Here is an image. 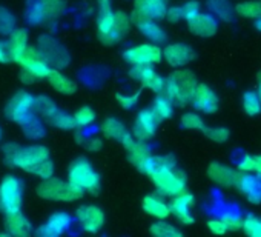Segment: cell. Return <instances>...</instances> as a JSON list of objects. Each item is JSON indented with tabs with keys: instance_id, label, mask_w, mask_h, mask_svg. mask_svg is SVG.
Returning a JSON list of instances; mask_svg holds the SVG:
<instances>
[{
	"instance_id": "f5cc1de1",
	"label": "cell",
	"mask_w": 261,
	"mask_h": 237,
	"mask_svg": "<svg viewBox=\"0 0 261 237\" xmlns=\"http://www.w3.org/2000/svg\"><path fill=\"white\" fill-rule=\"evenodd\" d=\"M165 19H168V22H171V23H177V22L183 20V11H181V7H169Z\"/></svg>"
},
{
	"instance_id": "4316f807",
	"label": "cell",
	"mask_w": 261,
	"mask_h": 237,
	"mask_svg": "<svg viewBox=\"0 0 261 237\" xmlns=\"http://www.w3.org/2000/svg\"><path fill=\"white\" fill-rule=\"evenodd\" d=\"M45 121L37 115L36 112L30 114L23 122H20V130L23 133V136L30 140H40L42 137H45L46 134V128H45Z\"/></svg>"
},
{
	"instance_id": "e575fe53",
	"label": "cell",
	"mask_w": 261,
	"mask_h": 237,
	"mask_svg": "<svg viewBox=\"0 0 261 237\" xmlns=\"http://www.w3.org/2000/svg\"><path fill=\"white\" fill-rule=\"evenodd\" d=\"M48 125H51V127H54L57 130H62V131H72V130L77 128L74 114L62 111L60 108L57 109V112L48 121Z\"/></svg>"
},
{
	"instance_id": "7c38bea8",
	"label": "cell",
	"mask_w": 261,
	"mask_h": 237,
	"mask_svg": "<svg viewBox=\"0 0 261 237\" xmlns=\"http://www.w3.org/2000/svg\"><path fill=\"white\" fill-rule=\"evenodd\" d=\"M168 0H134V10L130 14L133 23L137 25L142 20H162L168 13Z\"/></svg>"
},
{
	"instance_id": "d590c367",
	"label": "cell",
	"mask_w": 261,
	"mask_h": 237,
	"mask_svg": "<svg viewBox=\"0 0 261 237\" xmlns=\"http://www.w3.org/2000/svg\"><path fill=\"white\" fill-rule=\"evenodd\" d=\"M149 232L155 237H181V231L165 219H157V222L151 225Z\"/></svg>"
},
{
	"instance_id": "ab89813d",
	"label": "cell",
	"mask_w": 261,
	"mask_h": 237,
	"mask_svg": "<svg viewBox=\"0 0 261 237\" xmlns=\"http://www.w3.org/2000/svg\"><path fill=\"white\" fill-rule=\"evenodd\" d=\"M180 125H181V128H185V130H191V131L200 130V131H203V128H204V121H203V117H201L198 112L189 111V112L181 114V117H180Z\"/></svg>"
},
{
	"instance_id": "2e32d148",
	"label": "cell",
	"mask_w": 261,
	"mask_h": 237,
	"mask_svg": "<svg viewBox=\"0 0 261 237\" xmlns=\"http://www.w3.org/2000/svg\"><path fill=\"white\" fill-rule=\"evenodd\" d=\"M75 219H77L79 226L89 234L98 232L105 225V212L97 205L79 206L75 211Z\"/></svg>"
},
{
	"instance_id": "6f0895ef",
	"label": "cell",
	"mask_w": 261,
	"mask_h": 237,
	"mask_svg": "<svg viewBox=\"0 0 261 237\" xmlns=\"http://www.w3.org/2000/svg\"><path fill=\"white\" fill-rule=\"evenodd\" d=\"M255 28H256V30H258V31L261 33V17L255 20Z\"/></svg>"
},
{
	"instance_id": "9c48e42d",
	"label": "cell",
	"mask_w": 261,
	"mask_h": 237,
	"mask_svg": "<svg viewBox=\"0 0 261 237\" xmlns=\"http://www.w3.org/2000/svg\"><path fill=\"white\" fill-rule=\"evenodd\" d=\"M34 100H36V97L31 92H28L25 89L17 91L16 94L11 96V99L5 105V109H4L5 117L8 121L19 125L30 114L34 112Z\"/></svg>"
},
{
	"instance_id": "7402d4cb",
	"label": "cell",
	"mask_w": 261,
	"mask_h": 237,
	"mask_svg": "<svg viewBox=\"0 0 261 237\" xmlns=\"http://www.w3.org/2000/svg\"><path fill=\"white\" fill-rule=\"evenodd\" d=\"M237 188L240 193L247 197V200L253 205L261 203V174L256 173H241L238 177Z\"/></svg>"
},
{
	"instance_id": "d6986e66",
	"label": "cell",
	"mask_w": 261,
	"mask_h": 237,
	"mask_svg": "<svg viewBox=\"0 0 261 237\" xmlns=\"http://www.w3.org/2000/svg\"><path fill=\"white\" fill-rule=\"evenodd\" d=\"M194 194L189 191H181L180 194L171 197V211L172 216L183 225H192L195 222L192 216V206H194Z\"/></svg>"
},
{
	"instance_id": "f907efd6",
	"label": "cell",
	"mask_w": 261,
	"mask_h": 237,
	"mask_svg": "<svg viewBox=\"0 0 261 237\" xmlns=\"http://www.w3.org/2000/svg\"><path fill=\"white\" fill-rule=\"evenodd\" d=\"M54 171H56V168H54V163H53V160L49 159V160H46L42 167H40V170L37 171V177L39 179H42V180H45V179H49V177H53L54 176Z\"/></svg>"
},
{
	"instance_id": "603a6c76",
	"label": "cell",
	"mask_w": 261,
	"mask_h": 237,
	"mask_svg": "<svg viewBox=\"0 0 261 237\" xmlns=\"http://www.w3.org/2000/svg\"><path fill=\"white\" fill-rule=\"evenodd\" d=\"M207 176L214 183H217L218 186H223V188H237L238 177H240V174L235 170H232L227 165L218 163V162H214L209 165Z\"/></svg>"
},
{
	"instance_id": "277c9868",
	"label": "cell",
	"mask_w": 261,
	"mask_h": 237,
	"mask_svg": "<svg viewBox=\"0 0 261 237\" xmlns=\"http://www.w3.org/2000/svg\"><path fill=\"white\" fill-rule=\"evenodd\" d=\"M36 193L40 199L43 200H51V202H75L83 197V191L72 185L69 180H62L57 177H49L42 180Z\"/></svg>"
},
{
	"instance_id": "836d02e7",
	"label": "cell",
	"mask_w": 261,
	"mask_h": 237,
	"mask_svg": "<svg viewBox=\"0 0 261 237\" xmlns=\"http://www.w3.org/2000/svg\"><path fill=\"white\" fill-rule=\"evenodd\" d=\"M209 10L223 22H230L235 17V8L230 5L229 0H209Z\"/></svg>"
},
{
	"instance_id": "9f6ffc18",
	"label": "cell",
	"mask_w": 261,
	"mask_h": 237,
	"mask_svg": "<svg viewBox=\"0 0 261 237\" xmlns=\"http://www.w3.org/2000/svg\"><path fill=\"white\" fill-rule=\"evenodd\" d=\"M258 96H259V99H261V73L258 74Z\"/></svg>"
},
{
	"instance_id": "f35d334b",
	"label": "cell",
	"mask_w": 261,
	"mask_h": 237,
	"mask_svg": "<svg viewBox=\"0 0 261 237\" xmlns=\"http://www.w3.org/2000/svg\"><path fill=\"white\" fill-rule=\"evenodd\" d=\"M17 28V19L13 11L0 7V36H10Z\"/></svg>"
},
{
	"instance_id": "8992f818",
	"label": "cell",
	"mask_w": 261,
	"mask_h": 237,
	"mask_svg": "<svg viewBox=\"0 0 261 237\" xmlns=\"http://www.w3.org/2000/svg\"><path fill=\"white\" fill-rule=\"evenodd\" d=\"M49 159H51V154L46 147L33 144V145L20 147L17 150L13 167L19 168L25 173H30V174H37L40 167Z\"/></svg>"
},
{
	"instance_id": "f1b7e54d",
	"label": "cell",
	"mask_w": 261,
	"mask_h": 237,
	"mask_svg": "<svg viewBox=\"0 0 261 237\" xmlns=\"http://www.w3.org/2000/svg\"><path fill=\"white\" fill-rule=\"evenodd\" d=\"M137 28L152 43L163 45L168 40V33L165 31V28H162V25H159V20H142L140 23H137Z\"/></svg>"
},
{
	"instance_id": "5b68a950",
	"label": "cell",
	"mask_w": 261,
	"mask_h": 237,
	"mask_svg": "<svg viewBox=\"0 0 261 237\" xmlns=\"http://www.w3.org/2000/svg\"><path fill=\"white\" fill-rule=\"evenodd\" d=\"M68 180L83 193L97 194L100 191V174L86 157H79L69 165Z\"/></svg>"
},
{
	"instance_id": "680465c9",
	"label": "cell",
	"mask_w": 261,
	"mask_h": 237,
	"mask_svg": "<svg viewBox=\"0 0 261 237\" xmlns=\"http://www.w3.org/2000/svg\"><path fill=\"white\" fill-rule=\"evenodd\" d=\"M0 235H8L7 232H0Z\"/></svg>"
},
{
	"instance_id": "484cf974",
	"label": "cell",
	"mask_w": 261,
	"mask_h": 237,
	"mask_svg": "<svg viewBox=\"0 0 261 237\" xmlns=\"http://www.w3.org/2000/svg\"><path fill=\"white\" fill-rule=\"evenodd\" d=\"M142 208L146 214H149L154 219H168L172 214L171 202L165 200V196H162L160 193L148 194L142 202Z\"/></svg>"
},
{
	"instance_id": "7dc6e473",
	"label": "cell",
	"mask_w": 261,
	"mask_h": 237,
	"mask_svg": "<svg viewBox=\"0 0 261 237\" xmlns=\"http://www.w3.org/2000/svg\"><path fill=\"white\" fill-rule=\"evenodd\" d=\"M139 97H140V92H136V94H117L115 96L118 105L123 109H133L139 103Z\"/></svg>"
},
{
	"instance_id": "52a82bcc",
	"label": "cell",
	"mask_w": 261,
	"mask_h": 237,
	"mask_svg": "<svg viewBox=\"0 0 261 237\" xmlns=\"http://www.w3.org/2000/svg\"><path fill=\"white\" fill-rule=\"evenodd\" d=\"M23 202V182L14 176L8 174L0 180V212L8 214L19 211Z\"/></svg>"
},
{
	"instance_id": "b9f144b4",
	"label": "cell",
	"mask_w": 261,
	"mask_h": 237,
	"mask_svg": "<svg viewBox=\"0 0 261 237\" xmlns=\"http://www.w3.org/2000/svg\"><path fill=\"white\" fill-rule=\"evenodd\" d=\"M220 219L224 222L227 231H238V229L243 228L244 216H241L237 209H224V211H221Z\"/></svg>"
},
{
	"instance_id": "60d3db41",
	"label": "cell",
	"mask_w": 261,
	"mask_h": 237,
	"mask_svg": "<svg viewBox=\"0 0 261 237\" xmlns=\"http://www.w3.org/2000/svg\"><path fill=\"white\" fill-rule=\"evenodd\" d=\"M74 118L77 128H89L95 122V111L91 106H82L74 112Z\"/></svg>"
},
{
	"instance_id": "91938a15",
	"label": "cell",
	"mask_w": 261,
	"mask_h": 237,
	"mask_svg": "<svg viewBox=\"0 0 261 237\" xmlns=\"http://www.w3.org/2000/svg\"><path fill=\"white\" fill-rule=\"evenodd\" d=\"M0 139H2V130H0Z\"/></svg>"
},
{
	"instance_id": "6da1fadb",
	"label": "cell",
	"mask_w": 261,
	"mask_h": 237,
	"mask_svg": "<svg viewBox=\"0 0 261 237\" xmlns=\"http://www.w3.org/2000/svg\"><path fill=\"white\" fill-rule=\"evenodd\" d=\"M157 193L165 197H174L186 189V174L177 168L175 159L171 154L162 156V162L157 170L151 174Z\"/></svg>"
},
{
	"instance_id": "30bf717a",
	"label": "cell",
	"mask_w": 261,
	"mask_h": 237,
	"mask_svg": "<svg viewBox=\"0 0 261 237\" xmlns=\"http://www.w3.org/2000/svg\"><path fill=\"white\" fill-rule=\"evenodd\" d=\"M123 59L126 63L133 65H157L163 59V50L160 45L146 42L124 50Z\"/></svg>"
},
{
	"instance_id": "8d00e7d4",
	"label": "cell",
	"mask_w": 261,
	"mask_h": 237,
	"mask_svg": "<svg viewBox=\"0 0 261 237\" xmlns=\"http://www.w3.org/2000/svg\"><path fill=\"white\" fill-rule=\"evenodd\" d=\"M235 13L240 17L256 20L261 17V4L256 2V0H244V2H240L235 7Z\"/></svg>"
},
{
	"instance_id": "7a4b0ae2",
	"label": "cell",
	"mask_w": 261,
	"mask_h": 237,
	"mask_svg": "<svg viewBox=\"0 0 261 237\" xmlns=\"http://www.w3.org/2000/svg\"><path fill=\"white\" fill-rule=\"evenodd\" d=\"M133 19L123 11H109L97 17V36L103 45H117L129 33Z\"/></svg>"
},
{
	"instance_id": "ee69618b",
	"label": "cell",
	"mask_w": 261,
	"mask_h": 237,
	"mask_svg": "<svg viewBox=\"0 0 261 237\" xmlns=\"http://www.w3.org/2000/svg\"><path fill=\"white\" fill-rule=\"evenodd\" d=\"M203 134L206 136V139H209L211 142H215V144H224V142H227V139L230 136L229 130L224 127H204Z\"/></svg>"
},
{
	"instance_id": "cb8c5ba5",
	"label": "cell",
	"mask_w": 261,
	"mask_h": 237,
	"mask_svg": "<svg viewBox=\"0 0 261 237\" xmlns=\"http://www.w3.org/2000/svg\"><path fill=\"white\" fill-rule=\"evenodd\" d=\"M189 31L197 37H212L218 31V19L212 13H200L194 20L189 23Z\"/></svg>"
},
{
	"instance_id": "9a60e30c",
	"label": "cell",
	"mask_w": 261,
	"mask_h": 237,
	"mask_svg": "<svg viewBox=\"0 0 261 237\" xmlns=\"http://www.w3.org/2000/svg\"><path fill=\"white\" fill-rule=\"evenodd\" d=\"M162 122L159 121V117L154 114V111L151 108H146V109H142L136 121H134V127H133V136L136 137V140H142V142H148L151 140L155 133H157V128Z\"/></svg>"
},
{
	"instance_id": "c3c4849f",
	"label": "cell",
	"mask_w": 261,
	"mask_h": 237,
	"mask_svg": "<svg viewBox=\"0 0 261 237\" xmlns=\"http://www.w3.org/2000/svg\"><path fill=\"white\" fill-rule=\"evenodd\" d=\"M237 167H238V170H240L241 173H255V170H256L255 156H247V154L243 156V157L238 160Z\"/></svg>"
},
{
	"instance_id": "3957f363",
	"label": "cell",
	"mask_w": 261,
	"mask_h": 237,
	"mask_svg": "<svg viewBox=\"0 0 261 237\" xmlns=\"http://www.w3.org/2000/svg\"><path fill=\"white\" fill-rule=\"evenodd\" d=\"M198 86V80L191 69L177 68L165 83L163 94L172 100L177 106H185L192 102L195 89Z\"/></svg>"
},
{
	"instance_id": "f546056e",
	"label": "cell",
	"mask_w": 261,
	"mask_h": 237,
	"mask_svg": "<svg viewBox=\"0 0 261 237\" xmlns=\"http://www.w3.org/2000/svg\"><path fill=\"white\" fill-rule=\"evenodd\" d=\"M126 151H127V160L137 170L152 156L151 147L148 145V142H142V140H136Z\"/></svg>"
},
{
	"instance_id": "8fae6325",
	"label": "cell",
	"mask_w": 261,
	"mask_h": 237,
	"mask_svg": "<svg viewBox=\"0 0 261 237\" xmlns=\"http://www.w3.org/2000/svg\"><path fill=\"white\" fill-rule=\"evenodd\" d=\"M14 63H17L20 66V69H25L30 74H33L37 80L46 79L51 71V65L45 60V57L42 56V53L39 51L37 46H28L16 59Z\"/></svg>"
},
{
	"instance_id": "4dcf8cb0",
	"label": "cell",
	"mask_w": 261,
	"mask_h": 237,
	"mask_svg": "<svg viewBox=\"0 0 261 237\" xmlns=\"http://www.w3.org/2000/svg\"><path fill=\"white\" fill-rule=\"evenodd\" d=\"M8 45L11 48V53H13V62H16V59L30 46L28 45V31L25 28H16L10 36H8Z\"/></svg>"
},
{
	"instance_id": "83f0119b",
	"label": "cell",
	"mask_w": 261,
	"mask_h": 237,
	"mask_svg": "<svg viewBox=\"0 0 261 237\" xmlns=\"http://www.w3.org/2000/svg\"><path fill=\"white\" fill-rule=\"evenodd\" d=\"M46 80H48V83H49L57 92H60V94H63V96H71V94H74V92L77 91V83H75L72 79H69L68 76H65V74H63L60 69H57V68H51V71H49Z\"/></svg>"
},
{
	"instance_id": "44dd1931",
	"label": "cell",
	"mask_w": 261,
	"mask_h": 237,
	"mask_svg": "<svg viewBox=\"0 0 261 237\" xmlns=\"http://www.w3.org/2000/svg\"><path fill=\"white\" fill-rule=\"evenodd\" d=\"M194 59V50L181 42L168 43L163 48V60L172 68H183Z\"/></svg>"
},
{
	"instance_id": "db71d44e",
	"label": "cell",
	"mask_w": 261,
	"mask_h": 237,
	"mask_svg": "<svg viewBox=\"0 0 261 237\" xmlns=\"http://www.w3.org/2000/svg\"><path fill=\"white\" fill-rule=\"evenodd\" d=\"M112 11V0H97V13L105 14Z\"/></svg>"
},
{
	"instance_id": "11a10c76",
	"label": "cell",
	"mask_w": 261,
	"mask_h": 237,
	"mask_svg": "<svg viewBox=\"0 0 261 237\" xmlns=\"http://www.w3.org/2000/svg\"><path fill=\"white\" fill-rule=\"evenodd\" d=\"M255 160H256V170H255V173L256 174H261V156H255Z\"/></svg>"
},
{
	"instance_id": "d6a6232c",
	"label": "cell",
	"mask_w": 261,
	"mask_h": 237,
	"mask_svg": "<svg viewBox=\"0 0 261 237\" xmlns=\"http://www.w3.org/2000/svg\"><path fill=\"white\" fill-rule=\"evenodd\" d=\"M59 106L56 105V102L48 97V96H36V100H34V112L37 115H40L43 121L48 124L49 118L57 112Z\"/></svg>"
},
{
	"instance_id": "bcb514c9",
	"label": "cell",
	"mask_w": 261,
	"mask_h": 237,
	"mask_svg": "<svg viewBox=\"0 0 261 237\" xmlns=\"http://www.w3.org/2000/svg\"><path fill=\"white\" fill-rule=\"evenodd\" d=\"M19 148H20V145L16 144V142H7V144H4V147H2V157H4V162L8 167H13L16 153H17Z\"/></svg>"
},
{
	"instance_id": "4fadbf2b",
	"label": "cell",
	"mask_w": 261,
	"mask_h": 237,
	"mask_svg": "<svg viewBox=\"0 0 261 237\" xmlns=\"http://www.w3.org/2000/svg\"><path fill=\"white\" fill-rule=\"evenodd\" d=\"M37 48H39V51L42 53V56L45 57V60L51 66L60 69V68H65V66L69 65V60L71 59H69L68 51L54 37H51V36H42L39 39Z\"/></svg>"
},
{
	"instance_id": "74e56055",
	"label": "cell",
	"mask_w": 261,
	"mask_h": 237,
	"mask_svg": "<svg viewBox=\"0 0 261 237\" xmlns=\"http://www.w3.org/2000/svg\"><path fill=\"white\" fill-rule=\"evenodd\" d=\"M241 105H243L244 112L250 117L258 115L261 112V99H259L258 92H255V91L244 92L243 99H241Z\"/></svg>"
},
{
	"instance_id": "ffe728a7",
	"label": "cell",
	"mask_w": 261,
	"mask_h": 237,
	"mask_svg": "<svg viewBox=\"0 0 261 237\" xmlns=\"http://www.w3.org/2000/svg\"><path fill=\"white\" fill-rule=\"evenodd\" d=\"M192 106L198 111V112H203V114H214L218 111V105H220V100H218V96L215 94V91L206 85V83H198L197 89H195V94L192 97Z\"/></svg>"
},
{
	"instance_id": "7bdbcfd3",
	"label": "cell",
	"mask_w": 261,
	"mask_h": 237,
	"mask_svg": "<svg viewBox=\"0 0 261 237\" xmlns=\"http://www.w3.org/2000/svg\"><path fill=\"white\" fill-rule=\"evenodd\" d=\"M247 235L250 237H261V217L249 212L243 219V228H241Z\"/></svg>"
},
{
	"instance_id": "d4e9b609",
	"label": "cell",
	"mask_w": 261,
	"mask_h": 237,
	"mask_svg": "<svg viewBox=\"0 0 261 237\" xmlns=\"http://www.w3.org/2000/svg\"><path fill=\"white\" fill-rule=\"evenodd\" d=\"M4 226H5V232L8 235L27 237L33 232V223L20 209L5 214V225Z\"/></svg>"
},
{
	"instance_id": "ba28073f",
	"label": "cell",
	"mask_w": 261,
	"mask_h": 237,
	"mask_svg": "<svg viewBox=\"0 0 261 237\" xmlns=\"http://www.w3.org/2000/svg\"><path fill=\"white\" fill-rule=\"evenodd\" d=\"M66 10L65 0H34L30 5L27 19L31 25H42L56 22Z\"/></svg>"
},
{
	"instance_id": "1f68e13d",
	"label": "cell",
	"mask_w": 261,
	"mask_h": 237,
	"mask_svg": "<svg viewBox=\"0 0 261 237\" xmlns=\"http://www.w3.org/2000/svg\"><path fill=\"white\" fill-rule=\"evenodd\" d=\"M174 106H175V105L172 103V100H171L169 97H166V96L162 92V94H159V96L155 97V100H154L151 109H152L154 114L159 117V121H160V122H165V121H168V118H171V117L174 115Z\"/></svg>"
},
{
	"instance_id": "816d5d0a",
	"label": "cell",
	"mask_w": 261,
	"mask_h": 237,
	"mask_svg": "<svg viewBox=\"0 0 261 237\" xmlns=\"http://www.w3.org/2000/svg\"><path fill=\"white\" fill-rule=\"evenodd\" d=\"M13 62V53L8 45V40H0V63Z\"/></svg>"
},
{
	"instance_id": "94428289",
	"label": "cell",
	"mask_w": 261,
	"mask_h": 237,
	"mask_svg": "<svg viewBox=\"0 0 261 237\" xmlns=\"http://www.w3.org/2000/svg\"><path fill=\"white\" fill-rule=\"evenodd\" d=\"M259 4H261V2H259Z\"/></svg>"
},
{
	"instance_id": "f6af8a7d",
	"label": "cell",
	"mask_w": 261,
	"mask_h": 237,
	"mask_svg": "<svg viewBox=\"0 0 261 237\" xmlns=\"http://www.w3.org/2000/svg\"><path fill=\"white\" fill-rule=\"evenodd\" d=\"M181 11H183V20H186L189 23L201 13V8L197 0H189V2L181 5Z\"/></svg>"
},
{
	"instance_id": "681fc988",
	"label": "cell",
	"mask_w": 261,
	"mask_h": 237,
	"mask_svg": "<svg viewBox=\"0 0 261 237\" xmlns=\"http://www.w3.org/2000/svg\"><path fill=\"white\" fill-rule=\"evenodd\" d=\"M207 229H209L212 234H217V235H223V234L227 232V228H226L224 222H223L220 217H215V219L207 220Z\"/></svg>"
},
{
	"instance_id": "e0dca14e",
	"label": "cell",
	"mask_w": 261,
	"mask_h": 237,
	"mask_svg": "<svg viewBox=\"0 0 261 237\" xmlns=\"http://www.w3.org/2000/svg\"><path fill=\"white\" fill-rule=\"evenodd\" d=\"M71 225H72V217L69 212L56 211L34 232L40 237H59L65 234L71 228Z\"/></svg>"
},
{
	"instance_id": "ac0fdd59",
	"label": "cell",
	"mask_w": 261,
	"mask_h": 237,
	"mask_svg": "<svg viewBox=\"0 0 261 237\" xmlns=\"http://www.w3.org/2000/svg\"><path fill=\"white\" fill-rule=\"evenodd\" d=\"M101 134L106 139L115 140L123 145L124 150H127L130 145L136 142V137L133 136V131H129L121 121H118L117 117H108L103 121L101 127Z\"/></svg>"
},
{
	"instance_id": "5bb4252c",
	"label": "cell",
	"mask_w": 261,
	"mask_h": 237,
	"mask_svg": "<svg viewBox=\"0 0 261 237\" xmlns=\"http://www.w3.org/2000/svg\"><path fill=\"white\" fill-rule=\"evenodd\" d=\"M129 76L133 80L142 83L145 88L157 92V94H162L163 89H165V83H166V79L162 77L152 65H133L129 69Z\"/></svg>"
}]
</instances>
